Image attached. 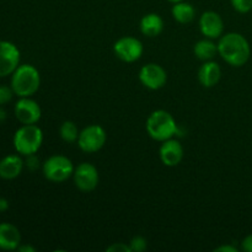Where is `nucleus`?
Listing matches in <instances>:
<instances>
[{"label":"nucleus","instance_id":"nucleus-1","mask_svg":"<svg viewBox=\"0 0 252 252\" xmlns=\"http://www.w3.org/2000/svg\"><path fill=\"white\" fill-rule=\"evenodd\" d=\"M218 54L231 66H243L249 62L251 47L248 39L238 32L223 34L218 42Z\"/></svg>","mask_w":252,"mask_h":252},{"label":"nucleus","instance_id":"nucleus-2","mask_svg":"<svg viewBox=\"0 0 252 252\" xmlns=\"http://www.w3.org/2000/svg\"><path fill=\"white\" fill-rule=\"evenodd\" d=\"M10 85L17 97H31L41 86L39 71L31 64H20L11 74Z\"/></svg>","mask_w":252,"mask_h":252},{"label":"nucleus","instance_id":"nucleus-3","mask_svg":"<svg viewBox=\"0 0 252 252\" xmlns=\"http://www.w3.org/2000/svg\"><path fill=\"white\" fill-rule=\"evenodd\" d=\"M145 128L149 137L160 143L171 139L177 133V125L174 116L165 110H157L150 113Z\"/></svg>","mask_w":252,"mask_h":252},{"label":"nucleus","instance_id":"nucleus-4","mask_svg":"<svg viewBox=\"0 0 252 252\" xmlns=\"http://www.w3.org/2000/svg\"><path fill=\"white\" fill-rule=\"evenodd\" d=\"M14 148L22 157L36 154L43 143V132L36 125H22L15 132Z\"/></svg>","mask_w":252,"mask_h":252},{"label":"nucleus","instance_id":"nucleus-5","mask_svg":"<svg viewBox=\"0 0 252 252\" xmlns=\"http://www.w3.org/2000/svg\"><path fill=\"white\" fill-rule=\"evenodd\" d=\"M74 165L65 155H52L42 165L43 176L54 184H62L74 174Z\"/></svg>","mask_w":252,"mask_h":252},{"label":"nucleus","instance_id":"nucleus-6","mask_svg":"<svg viewBox=\"0 0 252 252\" xmlns=\"http://www.w3.org/2000/svg\"><path fill=\"white\" fill-rule=\"evenodd\" d=\"M107 140L106 130L98 125H90L80 130L78 138V145L84 153H97L102 149Z\"/></svg>","mask_w":252,"mask_h":252},{"label":"nucleus","instance_id":"nucleus-7","mask_svg":"<svg viewBox=\"0 0 252 252\" xmlns=\"http://www.w3.org/2000/svg\"><path fill=\"white\" fill-rule=\"evenodd\" d=\"M143 43L133 36L121 37L113 44L116 57L125 63H134L143 56Z\"/></svg>","mask_w":252,"mask_h":252},{"label":"nucleus","instance_id":"nucleus-8","mask_svg":"<svg viewBox=\"0 0 252 252\" xmlns=\"http://www.w3.org/2000/svg\"><path fill=\"white\" fill-rule=\"evenodd\" d=\"M74 184L81 192H91L98 186L100 175L97 167L90 162H81L74 170Z\"/></svg>","mask_w":252,"mask_h":252},{"label":"nucleus","instance_id":"nucleus-9","mask_svg":"<svg viewBox=\"0 0 252 252\" xmlns=\"http://www.w3.org/2000/svg\"><path fill=\"white\" fill-rule=\"evenodd\" d=\"M20 54L16 44L9 41H0V78L9 76L20 65Z\"/></svg>","mask_w":252,"mask_h":252},{"label":"nucleus","instance_id":"nucleus-10","mask_svg":"<svg viewBox=\"0 0 252 252\" xmlns=\"http://www.w3.org/2000/svg\"><path fill=\"white\" fill-rule=\"evenodd\" d=\"M139 81L149 90H160L166 85V70L159 64L149 63L139 70Z\"/></svg>","mask_w":252,"mask_h":252},{"label":"nucleus","instance_id":"nucleus-11","mask_svg":"<svg viewBox=\"0 0 252 252\" xmlns=\"http://www.w3.org/2000/svg\"><path fill=\"white\" fill-rule=\"evenodd\" d=\"M14 113L21 125H36L42 116V110L38 102L31 97H20L15 103Z\"/></svg>","mask_w":252,"mask_h":252},{"label":"nucleus","instance_id":"nucleus-12","mask_svg":"<svg viewBox=\"0 0 252 252\" xmlns=\"http://www.w3.org/2000/svg\"><path fill=\"white\" fill-rule=\"evenodd\" d=\"M199 30L206 38H220L224 32V21L218 12L206 11L199 17Z\"/></svg>","mask_w":252,"mask_h":252},{"label":"nucleus","instance_id":"nucleus-13","mask_svg":"<svg viewBox=\"0 0 252 252\" xmlns=\"http://www.w3.org/2000/svg\"><path fill=\"white\" fill-rule=\"evenodd\" d=\"M160 160L167 167H175L184 159V147L176 139H167L161 143L159 149Z\"/></svg>","mask_w":252,"mask_h":252},{"label":"nucleus","instance_id":"nucleus-14","mask_svg":"<svg viewBox=\"0 0 252 252\" xmlns=\"http://www.w3.org/2000/svg\"><path fill=\"white\" fill-rule=\"evenodd\" d=\"M21 245V233L11 223H0V250L14 251Z\"/></svg>","mask_w":252,"mask_h":252},{"label":"nucleus","instance_id":"nucleus-15","mask_svg":"<svg viewBox=\"0 0 252 252\" xmlns=\"http://www.w3.org/2000/svg\"><path fill=\"white\" fill-rule=\"evenodd\" d=\"M25 161L20 155H6L0 160V179L15 180L21 175Z\"/></svg>","mask_w":252,"mask_h":252},{"label":"nucleus","instance_id":"nucleus-16","mask_svg":"<svg viewBox=\"0 0 252 252\" xmlns=\"http://www.w3.org/2000/svg\"><path fill=\"white\" fill-rule=\"evenodd\" d=\"M221 78V69L217 62H204L198 70V80L204 88H213Z\"/></svg>","mask_w":252,"mask_h":252},{"label":"nucleus","instance_id":"nucleus-17","mask_svg":"<svg viewBox=\"0 0 252 252\" xmlns=\"http://www.w3.org/2000/svg\"><path fill=\"white\" fill-rule=\"evenodd\" d=\"M164 30V20L160 15L150 12V14L144 15L140 20V31L144 36L150 37H157Z\"/></svg>","mask_w":252,"mask_h":252},{"label":"nucleus","instance_id":"nucleus-18","mask_svg":"<svg viewBox=\"0 0 252 252\" xmlns=\"http://www.w3.org/2000/svg\"><path fill=\"white\" fill-rule=\"evenodd\" d=\"M172 17L176 20L179 24H189L194 20L196 16V9L193 7V5L189 4L187 1H180L175 2L174 6L171 9Z\"/></svg>","mask_w":252,"mask_h":252},{"label":"nucleus","instance_id":"nucleus-19","mask_svg":"<svg viewBox=\"0 0 252 252\" xmlns=\"http://www.w3.org/2000/svg\"><path fill=\"white\" fill-rule=\"evenodd\" d=\"M193 53L199 61H212L216 54H218V43H214L213 39L211 38L201 39L194 44Z\"/></svg>","mask_w":252,"mask_h":252},{"label":"nucleus","instance_id":"nucleus-20","mask_svg":"<svg viewBox=\"0 0 252 252\" xmlns=\"http://www.w3.org/2000/svg\"><path fill=\"white\" fill-rule=\"evenodd\" d=\"M59 134L65 143H75L78 142L80 132L73 121H64L59 128Z\"/></svg>","mask_w":252,"mask_h":252},{"label":"nucleus","instance_id":"nucleus-21","mask_svg":"<svg viewBox=\"0 0 252 252\" xmlns=\"http://www.w3.org/2000/svg\"><path fill=\"white\" fill-rule=\"evenodd\" d=\"M129 248L132 252H143L148 249V241L143 236H134L132 240L129 241Z\"/></svg>","mask_w":252,"mask_h":252},{"label":"nucleus","instance_id":"nucleus-22","mask_svg":"<svg viewBox=\"0 0 252 252\" xmlns=\"http://www.w3.org/2000/svg\"><path fill=\"white\" fill-rule=\"evenodd\" d=\"M234 10L240 14H248L252 10V0H230Z\"/></svg>","mask_w":252,"mask_h":252},{"label":"nucleus","instance_id":"nucleus-23","mask_svg":"<svg viewBox=\"0 0 252 252\" xmlns=\"http://www.w3.org/2000/svg\"><path fill=\"white\" fill-rule=\"evenodd\" d=\"M15 93L12 90L11 85H0V106H4L9 103L14 97Z\"/></svg>","mask_w":252,"mask_h":252},{"label":"nucleus","instance_id":"nucleus-24","mask_svg":"<svg viewBox=\"0 0 252 252\" xmlns=\"http://www.w3.org/2000/svg\"><path fill=\"white\" fill-rule=\"evenodd\" d=\"M106 251L107 252H132L130 251L129 245H127V244L125 243L112 244V245L108 246V248L106 249Z\"/></svg>","mask_w":252,"mask_h":252},{"label":"nucleus","instance_id":"nucleus-25","mask_svg":"<svg viewBox=\"0 0 252 252\" xmlns=\"http://www.w3.org/2000/svg\"><path fill=\"white\" fill-rule=\"evenodd\" d=\"M25 165L29 167V170L33 171V170H37L39 166V160L37 159L36 154L32 155H27L26 157V161H25Z\"/></svg>","mask_w":252,"mask_h":252},{"label":"nucleus","instance_id":"nucleus-26","mask_svg":"<svg viewBox=\"0 0 252 252\" xmlns=\"http://www.w3.org/2000/svg\"><path fill=\"white\" fill-rule=\"evenodd\" d=\"M241 250L245 252H252V234L243 239V241H241Z\"/></svg>","mask_w":252,"mask_h":252},{"label":"nucleus","instance_id":"nucleus-27","mask_svg":"<svg viewBox=\"0 0 252 252\" xmlns=\"http://www.w3.org/2000/svg\"><path fill=\"white\" fill-rule=\"evenodd\" d=\"M214 251L216 252H238L239 250L233 245H221V246H219V248H217Z\"/></svg>","mask_w":252,"mask_h":252},{"label":"nucleus","instance_id":"nucleus-28","mask_svg":"<svg viewBox=\"0 0 252 252\" xmlns=\"http://www.w3.org/2000/svg\"><path fill=\"white\" fill-rule=\"evenodd\" d=\"M17 251H20V252H34L36 251V249L33 248V246H31V245H20L19 248H17Z\"/></svg>","mask_w":252,"mask_h":252},{"label":"nucleus","instance_id":"nucleus-29","mask_svg":"<svg viewBox=\"0 0 252 252\" xmlns=\"http://www.w3.org/2000/svg\"><path fill=\"white\" fill-rule=\"evenodd\" d=\"M9 209V201L5 198H0V212H5Z\"/></svg>","mask_w":252,"mask_h":252},{"label":"nucleus","instance_id":"nucleus-30","mask_svg":"<svg viewBox=\"0 0 252 252\" xmlns=\"http://www.w3.org/2000/svg\"><path fill=\"white\" fill-rule=\"evenodd\" d=\"M7 115H6V111L2 108V106H0V122H2V121L6 120Z\"/></svg>","mask_w":252,"mask_h":252},{"label":"nucleus","instance_id":"nucleus-31","mask_svg":"<svg viewBox=\"0 0 252 252\" xmlns=\"http://www.w3.org/2000/svg\"><path fill=\"white\" fill-rule=\"evenodd\" d=\"M167 1L172 2V4H175V2H180V1H184V0H167Z\"/></svg>","mask_w":252,"mask_h":252}]
</instances>
